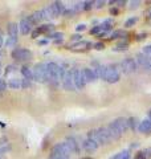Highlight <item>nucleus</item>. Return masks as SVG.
Instances as JSON below:
<instances>
[{
  "label": "nucleus",
  "instance_id": "38",
  "mask_svg": "<svg viewBox=\"0 0 151 159\" xmlns=\"http://www.w3.org/2000/svg\"><path fill=\"white\" fill-rule=\"evenodd\" d=\"M70 39H72V41H77L78 43V41H81V40H82V36H81V34H78V33H76Z\"/></svg>",
  "mask_w": 151,
  "mask_h": 159
},
{
  "label": "nucleus",
  "instance_id": "24",
  "mask_svg": "<svg viewBox=\"0 0 151 159\" xmlns=\"http://www.w3.org/2000/svg\"><path fill=\"white\" fill-rule=\"evenodd\" d=\"M8 86L11 88V89H20L21 88V80L20 78H11L9 80V82H8Z\"/></svg>",
  "mask_w": 151,
  "mask_h": 159
},
{
  "label": "nucleus",
  "instance_id": "1",
  "mask_svg": "<svg viewBox=\"0 0 151 159\" xmlns=\"http://www.w3.org/2000/svg\"><path fill=\"white\" fill-rule=\"evenodd\" d=\"M33 72V81L36 82H48V72H47V64L39 62L32 69Z\"/></svg>",
  "mask_w": 151,
  "mask_h": 159
},
{
  "label": "nucleus",
  "instance_id": "18",
  "mask_svg": "<svg viewBox=\"0 0 151 159\" xmlns=\"http://www.w3.org/2000/svg\"><path fill=\"white\" fill-rule=\"evenodd\" d=\"M93 70L95 73V76H97V78L105 80V74H106V65H101V64H97L95 68H93Z\"/></svg>",
  "mask_w": 151,
  "mask_h": 159
},
{
  "label": "nucleus",
  "instance_id": "9",
  "mask_svg": "<svg viewBox=\"0 0 151 159\" xmlns=\"http://www.w3.org/2000/svg\"><path fill=\"white\" fill-rule=\"evenodd\" d=\"M65 143H66V146L69 147V150L72 154H80V151H81V143H78L77 138L68 137L65 139Z\"/></svg>",
  "mask_w": 151,
  "mask_h": 159
},
{
  "label": "nucleus",
  "instance_id": "25",
  "mask_svg": "<svg viewBox=\"0 0 151 159\" xmlns=\"http://www.w3.org/2000/svg\"><path fill=\"white\" fill-rule=\"evenodd\" d=\"M16 44H17V37L9 36V37H7L6 43H4V45H6V48H15Z\"/></svg>",
  "mask_w": 151,
  "mask_h": 159
},
{
  "label": "nucleus",
  "instance_id": "32",
  "mask_svg": "<svg viewBox=\"0 0 151 159\" xmlns=\"http://www.w3.org/2000/svg\"><path fill=\"white\" fill-rule=\"evenodd\" d=\"M95 2H84V11H89V9H92L93 6H94Z\"/></svg>",
  "mask_w": 151,
  "mask_h": 159
},
{
  "label": "nucleus",
  "instance_id": "50",
  "mask_svg": "<svg viewBox=\"0 0 151 159\" xmlns=\"http://www.w3.org/2000/svg\"><path fill=\"white\" fill-rule=\"evenodd\" d=\"M62 43V39L61 40H54V44H61Z\"/></svg>",
  "mask_w": 151,
  "mask_h": 159
},
{
  "label": "nucleus",
  "instance_id": "28",
  "mask_svg": "<svg viewBox=\"0 0 151 159\" xmlns=\"http://www.w3.org/2000/svg\"><path fill=\"white\" fill-rule=\"evenodd\" d=\"M64 37V33L62 32H53V33H49V39H53V40H61Z\"/></svg>",
  "mask_w": 151,
  "mask_h": 159
},
{
  "label": "nucleus",
  "instance_id": "49",
  "mask_svg": "<svg viewBox=\"0 0 151 159\" xmlns=\"http://www.w3.org/2000/svg\"><path fill=\"white\" fill-rule=\"evenodd\" d=\"M106 34H108L106 32H101V33L98 34V37H105V36H106Z\"/></svg>",
  "mask_w": 151,
  "mask_h": 159
},
{
  "label": "nucleus",
  "instance_id": "15",
  "mask_svg": "<svg viewBox=\"0 0 151 159\" xmlns=\"http://www.w3.org/2000/svg\"><path fill=\"white\" fill-rule=\"evenodd\" d=\"M113 123L115 126L118 127V130L121 131V133H126L129 130V125H127V118H123V117H119V118H115L114 121H113Z\"/></svg>",
  "mask_w": 151,
  "mask_h": 159
},
{
  "label": "nucleus",
  "instance_id": "7",
  "mask_svg": "<svg viewBox=\"0 0 151 159\" xmlns=\"http://www.w3.org/2000/svg\"><path fill=\"white\" fill-rule=\"evenodd\" d=\"M48 9H49L50 15H52V19H54V17H58L60 15H64L66 7L64 6L62 2H54L50 4V6H48Z\"/></svg>",
  "mask_w": 151,
  "mask_h": 159
},
{
  "label": "nucleus",
  "instance_id": "5",
  "mask_svg": "<svg viewBox=\"0 0 151 159\" xmlns=\"http://www.w3.org/2000/svg\"><path fill=\"white\" fill-rule=\"evenodd\" d=\"M138 68V64H137V60H134L133 57H126L122 62H121V70L125 74H131L137 70Z\"/></svg>",
  "mask_w": 151,
  "mask_h": 159
},
{
  "label": "nucleus",
  "instance_id": "41",
  "mask_svg": "<svg viewBox=\"0 0 151 159\" xmlns=\"http://www.w3.org/2000/svg\"><path fill=\"white\" fill-rule=\"evenodd\" d=\"M48 43H49V40H48V39H44V40H39V41H37V44H39V45H47Z\"/></svg>",
  "mask_w": 151,
  "mask_h": 159
},
{
  "label": "nucleus",
  "instance_id": "22",
  "mask_svg": "<svg viewBox=\"0 0 151 159\" xmlns=\"http://www.w3.org/2000/svg\"><path fill=\"white\" fill-rule=\"evenodd\" d=\"M21 74H23V77L25 80H28V81H33V72H32V69H29V68H21Z\"/></svg>",
  "mask_w": 151,
  "mask_h": 159
},
{
  "label": "nucleus",
  "instance_id": "42",
  "mask_svg": "<svg viewBox=\"0 0 151 159\" xmlns=\"http://www.w3.org/2000/svg\"><path fill=\"white\" fill-rule=\"evenodd\" d=\"M144 37H147V33H139L137 36V40H138V41H140V40H143Z\"/></svg>",
  "mask_w": 151,
  "mask_h": 159
},
{
  "label": "nucleus",
  "instance_id": "37",
  "mask_svg": "<svg viewBox=\"0 0 151 159\" xmlns=\"http://www.w3.org/2000/svg\"><path fill=\"white\" fill-rule=\"evenodd\" d=\"M31 86V81H28V80H25V78H23L21 80V88H29Z\"/></svg>",
  "mask_w": 151,
  "mask_h": 159
},
{
  "label": "nucleus",
  "instance_id": "17",
  "mask_svg": "<svg viewBox=\"0 0 151 159\" xmlns=\"http://www.w3.org/2000/svg\"><path fill=\"white\" fill-rule=\"evenodd\" d=\"M82 73H84V77H85V81H86V84L94 82L95 80H97V76H95L93 68H84Z\"/></svg>",
  "mask_w": 151,
  "mask_h": 159
},
{
  "label": "nucleus",
  "instance_id": "29",
  "mask_svg": "<svg viewBox=\"0 0 151 159\" xmlns=\"http://www.w3.org/2000/svg\"><path fill=\"white\" fill-rule=\"evenodd\" d=\"M73 9H74V12L77 13V12H80V11H84V2H80V3H76L74 6L72 7Z\"/></svg>",
  "mask_w": 151,
  "mask_h": 159
},
{
  "label": "nucleus",
  "instance_id": "35",
  "mask_svg": "<svg viewBox=\"0 0 151 159\" xmlns=\"http://www.w3.org/2000/svg\"><path fill=\"white\" fill-rule=\"evenodd\" d=\"M143 54H146V56H149L150 58H151V45H146L144 48H143V52H142Z\"/></svg>",
  "mask_w": 151,
  "mask_h": 159
},
{
  "label": "nucleus",
  "instance_id": "14",
  "mask_svg": "<svg viewBox=\"0 0 151 159\" xmlns=\"http://www.w3.org/2000/svg\"><path fill=\"white\" fill-rule=\"evenodd\" d=\"M106 129L109 131V135H110V138H112V141H118V139L122 137V133L118 130V127L115 126L113 122H110L109 125L106 126Z\"/></svg>",
  "mask_w": 151,
  "mask_h": 159
},
{
  "label": "nucleus",
  "instance_id": "53",
  "mask_svg": "<svg viewBox=\"0 0 151 159\" xmlns=\"http://www.w3.org/2000/svg\"><path fill=\"white\" fill-rule=\"evenodd\" d=\"M0 73H2V62H0Z\"/></svg>",
  "mask_w": 151,
  "mask_h": 159
},
{
  "label": "nucleus",
  "instance_id": "13",
  "mask_svg": "<svg viewBox=\"0 0 151 159\" xmlns=\"http://www.w3.org/2000/svg\"><path fill=\"white\" fill-rule=\"evenodd\" d=\"M53 28H54L53 24H45V25H41V27H36V29L32 32V37L36 39L40 36V34H45L50 31H53Z\"/></svg>",
  "mask_w": 151,
  "mask_h": 159
},
{
  "label": "nucleus",
  "instance_id": "27",
  "mask_svg": "<svg viewBox=\"0 0 151 159\" xmlns=\"http://www.w3.org/2000/svg\"><path fill=\"white\" fill-rule=\"evenodd\" d=\"M137 23H138V19H137V17H130V19H127V20L125 21V28H131V27H134Z\"/></svg>",
  "mask_w": 151,
  "mask_h": 159
},
{
  "label": "nucleus",
  "instance_id": "48",
  "mask_svg": "<svg viewBox=\"0 0 151 159\" xmlns=\"http://www.w3.org/2000/svg\"><path fill=\"white\" fill-rule=\"evenodd\" d=\"M13 70H15V69H13V66H12V65H9V66H8V69H7V72H6V73L8 74V73H11V72H13Z\"/></svg>",
  "mask_w": 151,
  "mask_h": 159
},
{
  "label": "nucleus",
  "instance_id": "33",
  "mask_svg": "<svg viewBox=\"0 0 151 159\" xmlns=\"http://www.w3.org/2000/svg\"><path fill=\"white\" fill-rule=\"evenodd\" d=\"M74 13H76V12H74V9H73V8H68V9H65L64 16H66V17H72Z\"/></svg>",
  "mask_w": 151,
  "mask_h": 159
},
{
  "label": "nucleus",
  "instance_id": "39",
  "mask_svg": "<svg viewBox=\"0 0 151 159\" xmlns=\"http://www.w3.org/2000/svg\"><path fill=\"white\" fill-rule=\"evenodd\" d=\"M139 6H140V2H139V0H137V2H130V8H131V9L138 8Z\"/></svg>",
  "mask_w": 151,
  "mask_h": 159
},
{
  "label": "nucleus",
  "instance_id": "12",
  "mask_svg": "<svg viewBox=\"0 0 151 159\" xmlns=\"http://www.w3.org/2000/svg\"><path fill=\"white\" fill-rule=\"evenodd\" d=\"M32 28L33 25L31 23H29V20L27 17H24L21 19V21L19 23V32L21 33V34H28V33H31L32 32Z\"/></svg>",
  "mask_w": 151,
  "mask_h": 159
},
{
  "label": "nucleus",
  "instance_id": "19",
  "mask_svg": "<svg viewBox=\"0 0 151 159\" xmlns=\"http://www.w3.org/2000/svg\"><path fill=\"white\" fill-rule=\"evenodd\" d=\"M7 32H8L9 36L17 37V33H19V24H16V23H9L8 27H7Z\"/></svg>",
  "mask_w": 151,
  "mask_h": 159
},
{
  "label": "nucleus",
  "instance_id": "54",
  "mask_svg": "<svg viewBox=\"0 0 151 159\" xmlns=\"http://www.w3.org/2000/svg\"><path fill=\"white\" fill-rule=\"evenodd\" d=\"M150 20H151V12H150Z\"/></svg>",
  "mask_w": 151,
  "mask_h": 159
},
{
  "label": "nucleus",
  "instance_id": "3",
  "mask_svg": "<svg viewBox=\"0 0 151 159\" xmlns=\"http://www.w3.org/2000/svg\"><path fill=\"white\" fill-rule=\"evenodd\" d=\"M47 72H48V82L57 84L60 81L58 73H60V65L57 62L50 61L47 64Z\"/></svg>",
  "mask_w": 151,
  "mask_h": 159
},
{
  "label": "nucleus",
  "instance_id": "52",
  "mask_svg": "<svg viewBox=\"0 0 151 159\" xmlns=\"http://www.w3.org/2000/svg\"><path fill=\"white\" fill-rule=\"evenodd\" d=\"M81 159H93V158H90V157H84V158H81Z\"/></svg>",
  "mask_w": 151,
  "mask_h": 159
},
{
  "label": "nucleus",
  "instance_id": "20",
  "mask_svg": "<svg viewBox=\"0 0 151 159\" xmlns=\"http://www.w3.org/2000/svg\"><path fill=\"white\" fill-rule=\"evenodd\" d=\"M127 36V33H126L123 29H115V31L112 32V34H110V40H117V39H122V37H126Z\"/></svg>",
  "mask_w": 151,
  "mask_h": 159
},
{
  "label": "nucleus",
  "instance_id": "57",
  "mask_svg": "<svg viewBox=\"0 0 151 159\" xmlns=\"http://www.w3.org/2000/svg\"><path fill=\"white\" fill-rule=\"evenodd\" d=\"M0 159H2V158H0Z\"/></svg>",
  "mask_w": 151,
  "mask_h": 159
},
{
  "label": "nucleus",
  "instance_id": "36",
  "mask_svg": "<svg viewBox=\"0 0 151 159\" xmlns=\"http://www.w3.org/2000/svg\"><path fill=\"white\" fill-rule=\"evenodd\" d=\"M6 88H7L6 81H4V78L0 77V92H4V90H6Z\"/></svg>",
  "mask_w": 151,
  "mask_h": 159
},
{
  "label": "nucleus",
  "instance_id": "45",
  "mask_svg": "<svg viewBox=\"0 0 151 159\" xmlns=\"http://www.w3.org/2000/svg\"><path fill=\"white\" fill-rule=\"evenodd\" d=\"M3 44H4V34L2 31H0V48L3 47Z\"/></svg>",
  "mask_w": 151,
  "mask_h": 159
},
{
  "label": "nucleus",
  "instance_id": "23",
  "mask_svg": "<svg viewBox=\"0 0 151 159\" xmlns=\"http://www.w3.org/2000/svg\"><path fill=\"white\" fill-rule=\"evenodd\" d=\"M130 157H131L130 150H123V151H121L118 154H115V155H113L110 159H130Z\"/></svg>",
  "mask_w": 151,
  "mask_h": 159
},
{
  "label": "nucleus",
  "instance_id": "43",
  "mask_svg": "<svg viewBox=\"0 0 151 159\" xmlns=\"http://www.w3.org/2000/svg\"><path fill=\"white\" fill-rule=\"evenodd\" d=\"M115 4H117L118 7H125L126 6V2H125V0H117V3H115Z\"/></svg>",
  "mask_w": 151,
  "mask_h": 159
},
{
  "label": "nucleus",
  "instance_id": "46",
  "mask_svg": "<svg viewBox=\"0 0 151 159\" xmlns=\"http://www.w3.org/2000/svg\"><path fill=\"white\" fill-rule=\"evenodd\" d=\"M110 15H113V16H117V15H118V9L117 8H112V9H110Z\"/></svg>",
  "mask_w": 151,
  "mask_h": 159
},
{
  "label": "nucleus",
  "instance_id": "51",
  "mask_svg": "<svg viewBox=\"0 0 151 159\" xmlns=\"http://www.w3.org/2000/svg\"><path fill=\"white\" fill-rule=\"evenodd\" d=\"M149 119H151V109H150V111H149V116H147Z\"/></svg>",
  "mask_w": 151,
  "mask_h": 159
},
{
  "label": "nucleus",
  "instance_id": "44",
  "mask_svg": "<svg viewBox=\"0 0 151 159\" xmlns=\"http://www.w3.org/2000/svg\"><path fill=\"white\" fill-rule=\"evenodd\" d=\"M95 8H102L105 6V2H95Z\"/></svg>",
  "mask_w": 151,
  "mask_h": 159
},
{
  "label": "nucleus",
  "instance_id": "2",
  "mask_svg": "<svg viewBox=\"0 0 151 159\" xmlns=\"http://www.w3.org/2000/svg\"><path fill=\"white\" fill-rule=\"evenodd\" d=\"M121 78V72L118 69V65L115 64H110L106 65V74H105V81L109 84H115L118 82Z\"/></svg>",
  "mask_w": 151,
  "mask_h": 159
},
{
  "label": "nucleus",
  "instance_id": "30",
  "mask_svg": "<svg viewBox=\"0 0 151 159\" xmlns=\"http://www.w3.org/2000/svg\"><path fill=\"white\" fill-rule=\"evenodd\" d=\"M101 32H102L101 24H99V25H95V27H93L92 29H90V34H99Z\"/></svg>",
  "mask_w": 151,
  "mask_h": 159
},
{
  "label": "nucleus",
  "instance_id": "31",
  "mask_svg": "<svg viewBox=\"0 0 151 159\" xmlns=\"http://www.w3.org/2000/svg\"><path fill=\"white\" fill-rule=\"evenodd\" d=\"M134 159H147V155H146V151H144V150L138 151L137 154H135Z\"/></svg>",
  "mask_w": 151,
  "mask_h": 159
},
{
  "label": "nucleus",
  "instance_id": "56",
  "mask_svg": "<svg viewBox=\"0 0 151 159\" xmlns=\"http://www.w3.org/2000/svg\"><path fill=\"white\" fill-rule=\"evenodd\" d=\"M0 155H2V154H0Z\"/></svg>",
  "mask_w": 151,
  "mask_h": 159
},
{
  "label": "nucleus",
  "instance_id": "21",
  "mask_svg": "<svg viewBox=\"0 0 151 159\" xmlns=\"http://www.w3.org/2000/svg\"><path fill=\"white\" fill-rule=\"evenodd\" d=\"M127 125H129V129H130V130L135 131V129L138 130V126H139L138 118H135V117H130V118H127Z\"/></svg>",
  "mask_w": 151,
  "mask_h": 159
},
{
  "label": "nucleus",
  "instance_id": "4",
  "mask_svg": "<svg viewBox=\"0 0 151 159\" xmlns=\"http://www.w3.org/2000/svg\"><path fill=\"white\" fill-rule=\"evenodd\" d=\"M12 58L16 61H29L32 58V52L27 48H15L12 51Z\"/></svg>",
  "mask_w": 151,
  "mask_h": 159
},
{
  "label": "nucleus",
  "instance_id": "26",
  "mask_svg": "<svg viewBox=\"0 0 151 159\" xmlns=\"http://www.w3.org/2000/svg\"><path fill=\"white\" fill-rule=\"evenodd\" d=\"M129 49V43H119V44H117L114 48H113V51L114 52H125V51H127Z\"/></svg>",
  "mask_w": 151,
  "mask_h": 159
},
{
  "label": "nucleus",
  "instance_id": "6",
  "mask_svg": "<svg viewBox=\"0 0 151 159\" xmlns=\"http://www.w3.org/2000/svg\"><path fill=\"white\" fill-rule=\"evenodd\" d=\"M72 73H73V81H74V86H76V89H78V90L84 89L85 85H86V81H85L82 69L74 68V69H72Z\"/></svg>",
  "mask_w": 151,
  "mask_h": 159
},
{
  "label": "nucleus",
  "instance_id": "40",
  "mask_svg": "<svg viewBox=\"0 0 151 159\" xmlns=\"http://www.w3.org/2000/svg\"><path fill=\"white\" fill-rule=\"evenodd\" d=\"M85 29H86V25H85V24H78V25L76 27V31H77V32L85 31Z\"/></svg>",
  "mask_w": 151,
  "mask_h": 159
},
{
  "label": "nucleus",
  "instance_id": "55",
  "mask_svg": "<svg viewBox=\"0 0 151 159\" xmlns=\"http://www.w3.org/2000/svg\"><path fill=\"white\" fill-rule=\"evenodd\" d=\"M0 57H2V52H0Z\"/></svg>",
  "mask_w": 151,
  "mask_h": 159
},
{
  "label": "nucleus",
  "instance_id": "34",
  "mask_svg": "<svg viewBox=\"0 0 151 159\" xmlns=\"http://www.w3.org/2000/svg\"><path fill=\"white\" fill-rule=\"evenodd\" d=\"M93 47H94L95 51H102V49H105V44L103 43H95V44H93Z\"/></svg>",
  "mask_w": 151,
  "mask_h": 159
},
{
  "label": "nucleus",
  "instance_id": "16",
  "mask_svg": "<svg viewBox=\"0 0 151 159\" xmlns=\"http://www.w3.org/2000/svg\"><path fill=\"white\" fill-rule=\"evenodd\" d=\"M138 131L142 133V134L151 133V119L144 118L143 121H140L139 122V126H138Z\"/></svg>",
  "mask_w": 151,
  "mask_h": 159
},
{
  "label": "nucleus",
  "instance_id": "11",
  "mask_svg": "<svg viewBox=\"0 0 151 159\" xmlns=\"http://www.w3.org/2000/svg\"><path fill=\"white\" fill-rule=\"evenodd\" d=\"M81 146H82V148L86 152H93V151H95L97 148L99 147V145L97 142L94 141V139H92V138H86L85 141L81 143Z\"/></svg>",
  "mask_w": 151,
  "mask_h": 159
},
{
  "label": "nucleus",
  "instance_id": "8",
  "mask_svg": "<svg viewBox=\"0 0 151 159\" xmlns=\"http://www.w3.org/2000/svg\"><path fill=\"white\" fill-rule=\"evenodd\" d=\"M61 84H62V88L65 89V90H68V92H74V90H76L72 70H68V72H66V74H65V77L62 78Z\"/></svg>",
  "mask_w": 151,
  "mask_h": 159
},
{
  "label": "nucleus",
  "instance_id": "47",
  "mask_svg": "<svg viewBox=\"0 0 151 159\" xmlns=\"http://www.w3.org/2000/svg\"><path fill=\"white\" fill-rule=\"evenodd\" d=\"M137 147H139V143L138 142H133L131 146H130V148H137Z\"/></svg>",
  "mask_w": 151,
  "mask_h": 159
},
{
  "label": "nucleus",
  "instance_id": "10",
  "mask_svg": "<svg viewBox=\"0 0 151 159\" xmlns=\"http://www.w3.org/2000/svg\"><path fill=\"white\" fill-rule=\"evenodd\" d=\"M137 64L140 68H143L144 70H149V72L151 70V58L143 53L137 54Z\"/></svg>",
  "mask_w": 151,
  "mask_h": 159
}]
</instances>
